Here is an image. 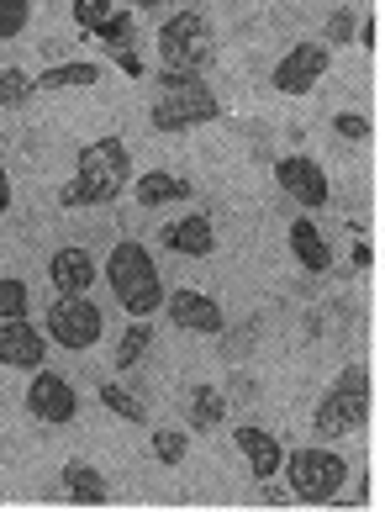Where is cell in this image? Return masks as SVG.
I'll return each instance as SVG.
<instances>
[{"label":"cell","mask_w":385,"mask_h":512,"mask_svg":"<svg viewBox=\"0 0 385 512\" xmlns=\"http://www.w3.org/2000/svg\"><path fill=\"white\" fill-rule=\"evenodd\" d=\"M222 423H227V396L211 381H196V386H190V428H196V433H217Z\"/></svg>","instance_id":"19"},{"label":"cell","mask_w":385,"mask_h":512,"mask_svg":"<svg viewBox=\"0 0 385 512\" xmlns=\"http://www.w3.org/2000/svg\"><path fill=\"white\" fill-rule=\"evenodd\" d=\"M159 312H169V322H175L180 333H201V338H217V333L227 328V317H222V307H217V296L190 291V286L164 291V307H159Z\"/></svg>","instance_id":"11"},{"label":"cell","mask_w":385,"mask_h":512,"mask_svg":"<svg viewBox=\"0 0 385 512\" xmlns=\"http://www.w3.org/2000/svg\"><path fill=\"white\" fill-rule=\"evenodd\" d=\"M159 243L169 254H180V259H211L217 254V227H211L206 212H185V217H175L164 227Z\"/></svg>","instance_id":"13"},{"label":"cell","mask_w":385,"mask_h":512,"mask_svg":"<svg viewBox=\"0 0 385 512\" xmlns=\"http://www.w3.org/2000/svg\"><path fill=\"white\" fill-rule=\"evenodd\" d=\"M132 11H164V0H132Z\"/></svg>","instance_id":"36"},{"label":"cell","mask_w":385,"mask_h":512,"mask_svg":"<svg viewBox=\"0 0 385 512\" xmlns=\"http://www.w3.org/2000/svg\"><path fill=\"white\" fill-rule=\"evenodd\" d=\"M327 64H333V48L327 43H296L275 69H269V85H275L280 96H306V90L327 74Z\"/></svg>","instance_id":"9"},{"label":"cell","mask_w":385,"mask_h":512,"mask_svg":"<svg viewBox=\"0 0 385 512\" xmlns=\"http://www.w3.org/2000/svg\"><path fill=\"white\" fill-rule=\"evenodd\" d=\"M101 407H106V412H117L122 423H148V407H143L122 381H106V386H101Z\"/></svg>","instance_id":"22"},{"label":"cell","mask_w":385,"mask_h":512,"mask_svg":"<svg viewBox=\"0 0 385 512\" xmlns=\"http://www.w3.org/2000/svg\"><path fill=\"white\" fill-rule=\"evenodd\" d=\"M375 37H380V22H375V16H364V22H359V48H375Z\"/></svg>","instance_id":"33"},{"label":"cell","mask_w":385,"mask_h":512,"mask_svg":"<svg viewBox=\"0 0 385 512\" xmlns=\"http://www.w3.org/2000/svg\"><path fill=\"white\" fill-rule=\"evenodd\" d=\"M233 444L243 449V460H248V470H254L259 481L280 476V465H285V444H280V439H275V433H269V428L238 423V428H233Z\"/></svg>","instance_id":"15"},{"label":"cell","mask_w":385,"mask_h":512,"mask_svg":"<svg viewBox=\"0 0 385 512\" xmlns=\"http://www.w3.org/2000/svg\"><path fill=\"white\" fill-rule=\"evenodd\" d=\"M153 454H159V465H185V433L180 428H159L153 433Z\"/></svg>","instance_id":"27"},{"label":"cell","mask_w":385,"mask_h":512,"mask_svg":"<svg viewBox=\"0 0 385 512\" xmlns=\"http://www.w3.org/2000/svg\"><path fill=\"white\" fill-rule=\"evenodd\" d=\"M43 333H48V344H59V349H69V354H85V349L101 344L106 312L95 307L90 296H59V301L48 307Z\"/></svg>","instance_id":"7"},{"label":"cell","mask_w":385,"mask_h":512,"mask_svg":"<svg viewBox=\"0 0 385 512\" xmlns=\"http://www.w3.org/2000/svg\"><path fill=\"white\" fill-rule=\"evenodd\" d=\"M11 212V175H6V164H0V217Z\"/></svg>","instance_id":"34"},{"label":"cell","mask_w":385,"mask_h":512,"mask_svg":"<svg viewBox=\"0 0 385 512\" xmlns=\"http://www.w3.org/2000/svg\"><path fill=\"white\" fill-rule=\"evenodd\" d=\"M169 201H190V180L169 175V169H143L138 206H143V212H153V206H169Z\"/></svg>","instance_id":"17"},{"label":"cell","mask_w":385,"mask_h":512,"mask_svg":"<svg viewBox=\"0 0 385 512\" xmlns=\"http://www.w3.org/2000/svg\"><path fill=\"white\" fill-rule=\"evenodd\" d=\"M27 412L37 417V423H48V428H69L74 417H80V391H74L64 375H53V370H32Z\"/></svg>","instance_id":"8"},{"label":"cell","mask_w":385,"mask_h":512,"mask_svg":"<svg viewBox=\"0 0 385 512\" xmlns=\"http://www.w3.org/2000/svg\"><path fill=\"white\" fill-rule=\"evenodd\" d=\"M333 127H338V138H354V143L370 138V117H359V111H338Z\"/></svg>","instance_id":"30"},{"label":"cell","mask_w":385,"mask_h":512,"mask_svg":"<svg viewBox=\"0 0 385 512\" xmlns=\"http://www.w3.org/2000/svg\"><path fill=\"white\" fill-rule=\"evenodd\" d=\"M153 344V328H148V317H132L127 322V333H122V344H117V370H132L138 359L148 354Z\"/></svg>","instance_id":"21"},{"label":"cell","mask_w":385,"mask_h":512,"mask_svg":"<svg viewBox=\"0 0 385 512\" xmlns=\"http://www.w3.org/2000/svg\"><path fill=\"white\" fill-rule=\"evenodd\" d=\"M117 64H122V74H127V80H143V59H138L132 48H122V53H117Z\"/></svg>","instance_id":"31"},{"label":"cell","mask_w":385,"mask_h":512,"mask_svg":"<svg viewBox=\"0 0 385 512\" xmlns=\"http://www.w3.org/2000/svg\"><path fill=\"white\" fill-rule=\"evenodd\" d=\"M32 96V74H22V69H0V111H16Z\"/></svg>","instance_id":"25"},{"label":"cell","mask_w":385,"mask_h":512,"mask_svg":"<svg viewBox=\"0 0 385 512\" xmlns=\"http://www.w3.org/2000/svg\"><path fill=\"white\" fill-rule=\"evenodd\" d=\"M153 85H159V101H153V111H148L153 132H190V127H206V122L222 117V101L211 96V85L201 80V74L159 69Z\"/></svg>","instance_id":"2"},{"label":"cell","mask_w":385,"mask_h":512,"mask_svg":"<svg viewBox=\"0 0 385 512\" xmlns=\"http://www.w3.org/2000/svg\"><path fill=\"white\" fill-rule=\"evenodd\" d=\"M275 180H280V191L291 196L296 206H306V212H322L327 196H333V185H327V169L317 159H306V154H285L275 164Z\"/></svg>","instance_id":"10"},{"label":"cell","mask_w":385,"mask_h":512,"mask_svg":"<svg viewBox=\"0 0 385 512\" xmlns=\"http://www.w3.org/2000/svg\"><path fill=\"white\" fill-rule=\"evenodd\" d=\"M27 301H32V291L22 286V280L0 275V317H27Z\"/></svg>","instance_id":"26"},{"label":"cell","mask_w":385,"mask_h":512,"mask_svg":"<svg viewBox=\"0 0 385 512\" xmlns=\"http://www.w3.org/2000/svg\"><path fill=\"white\" fill-rule=\"evenodd\" d=\"M132 180V154L122 138H95L80 148L74 159V180L59 191V206L74 212V206H111Z\"/></svg>","instance_id":"1"},{"label":"cell","mask_w":385,"mask_h":512,"mask_svg":"<svg viewBox=\"0 0 385 512\" xmlns=\"http://www.w3.org/2000/svg\"><path fill=\"white\" fill-rule=\"evenodd\" d=\"M106 286L127 307V317H153V312L164 307V275H159V264H153V254L143 249V243H132V238H122L117 249L106 254Z\"/></svg>","instance_id":"3"},{"label":"cell","mask_w":385,"mask_h":512,"mask_svg":"<svg viewBox=\"0 0 385 512\" xmlns=\"http://www.w3.org/2000/svg\"><path fill=\"white\" fill-rule=\"evenodd\" d=\"M95 275H101V264H95V254L80 249V243H69V249H59L48 259V280L59 296H85L95 286Z\"/></svg>","instance_id":"14"},{"label":"cell","mask_w":385,"mask_h":512,"mask_svg":"<svg viewBox=\"0 0 385 512\" xmlns=\"http://www.w3.org/2000/svg\"><path fill=\"white\" fill-rule=\"evenodd\" d=\"M132 22H138V11H111L101 27H95L90 37L101 48H111V53H122V48H132Z\"/></svg>","instance_id":"23"},{"label":"cell","mask_w":385,"mask_h":512,"mask_svg":"<svg viewBox=\"0 0 385 512\" xmlns=\"http://www.w3.org/2000/svg\"><path fill=\"white\" fill-rule=\"evenodd\" d=\"M248 344H254V322H243L233 344H222V354H248Z\"/></svg>","instance_id":"32"},{"label":"cell","mask_w":385,"mask_h":512,"mask_svg":"<svg viewBox=\"0 0 385 512\" xmlns=\"http://www.w3.org/2000/svg\"><path fill=\"white\" fill-rule=\"evenodd\" d=\"M27 22H32V0H0V43L22 37Z\"/></svg>","instance_id":"24"},{"label":"cell","mask_w":385,"mask_h":512,"mask_svg":"<svg viewBox=\"0 0 385 512\" xmlns=\"http://www.w3.org/2000/svg\"><path fill=\"white\" fill-rule=\"evenodd\" d=\"M327 48L333 43H354V11H333L327 16V37H322Z\"/></svg>","instance_id":"29"},{"label":"cell","mask_w":385,"mask_h":512,"mask_svg":"<svg viewBox=\"0 0 385 512\" xmlns=\"http://www.w3.org/2000/svg\"><path fill=\"white\" fill-rule=\"evenodd\" d=\"M354 264H359V270H370V264H375V249H370V243H359V249H354Z\"/></svg>","instance_id":"35"},{"label":"cell","mask_w":385,"mask_h":512,"mask_svg":"<svg viewBox=\"0 0 385 512\" xmlns=\"http://www.w3.org/2000/svg\"><path fill=\"white\" fill-rule=\"evenodd\" d=\"M111 16V0H74V22H80V37H90Z\"/></svg>","instance_id":"28"},{"label":"cell","mask_w":385,"mask_h":512,"mask_svg":"<svg viewBox=\"0 0 385 512\" xmlns=\"http://www.w3.org/2000/svg\"><path fill=\"white\" fill-rule=\"evenodd\" d=\"M64 491H69V502H80V507H101L106 502V476L85 460H69L64 465Z\"/></svg>","instance_id":"20"},{"label":"cell","mask_w":385,"mask_h":512,"mask_svg":"<svg viewBox=\"0 0 385 512\" xmlns=\"http://www.w3.org/2000/svg\"><path fill=\"white\" fill-rule=\"evenodd\" d=\"M291 254H296L301 270H312V275L333 270V249H327V238L312 227V217H296L291 222Z\"/></svg>","instance_id":"16"},{"label":"cell","mask_w":385,"mask_h":512,"mask_svg":"<svg viewBox=\"0 0 385 512\" xmlns=\"http://www.w3.org/2000/svg\"><path fill=\"white\" fill-rule=\"evenodd\" d=\"M217 59V32L201 11H175L159 27V64L164 69H185V74H206V64Z\"/></svg>","instance_id":"5"},{"label":"cell","mask_w":385,"mask_h":512,"mask_svg":"<svg viewBox=\"0 0 385 512\" xmlns=\"http://www.w3.org/2000/svg\"><path fill=\"white\" fill-rule=\"evenodd\" d=\"M364 417H370V370L364 365H349L338 375V386L317 402L312 412V428L322 439H343V433H359Z\"/></svg>","instance_id":"6"},{"label":"cell","mask_w":385,"mask_h":512,"mask_svg":"<svg viewBox=\"0 0 385 512\" xmlns=\"http://www.w3.org/2000/svg\"><path fill=\"white\" fill-rule=\"evenodd\" d=\"M48 359V333L27 317H0V365L11 370H43Z\"/></svg>","instance_id":"12"},{"label":"cell","mask_w":385,"mask_h":512,"mask_svg":"<svg viewBox=\"0 0 385 512\" xmlns=\"http://www.w3.org/2000/svg\"><path fill=\"white\" fill-rule=\"evenodd\" d=\"M106 69L90 64V59H74V64H53L32 80V90H80V85H101Z\"/></svg>","instance_id":"18"},{"label":"cell","mask_w":385,"mask_h":512,"mask_svg":"<svg viewBox=\"0 0 385 512\" xmlns=\"http://www.w3.org/2000/svg\"><path fill=\"white\" fill-rule=\"evenodd\" d=\"M280 470H285V481H291L296 502H333L343 491V481H349V460H343L338 449H317V444L291 449Z\"/></svg>","instance_id":"4"}]
</instances>
